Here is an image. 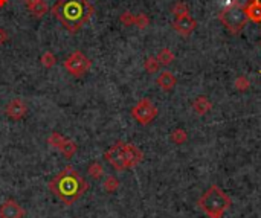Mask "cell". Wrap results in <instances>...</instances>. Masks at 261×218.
Listing matches in <instances>:
<instances>
[{"label": "cell", "mask_w": 261, "mask_h": 218, "mask_svg": "<svg viewBox=\"0 0 261 218\" xmlns=\"http://www.w3.org/2000/svg\"><path fill=\"white\" fill-rule=\"evenodd\" d=\"M50 12L66 31L75 34L92 19L95 8L87 0H57Z\"/></svg>", "instance_id": "6da1fadb"}, {"label": "cell", "mask_w": 261, "mask_h": 218, "mask_svg": "<svg viewBox=\"0 0 261 218\" xmlns=\"http://www.w3.org/2000/svg\"><path fill=\"white\" fill-rule=\"evenodd\" d=\"M49 189L58 200L67 206L77 203L89 189V183L83 178V175L71 165L64 167L54 178L49 181Z\"/></svg>", "instance_id": "7a4b0ae2"}, {"label": "cell", "mask_w": 261, "mask_h": 218, "mask_svg": "<svg viewBox=\"0 0 261 218\" xmlns=\"http://www.w3.org/2000/svg\"><path fill=\"white\" fill-rule=\"evenodd\" d=\"M104 159L109 162L116 171H126L137 167L144 159V153L136 145L118 140L104 153Z\"/></svg>", "instance_id": "3957f363"}, {"label": "cell", "mask_w": 261, "mask_h": 218, "mask_svg": "<svg viewBox=\"0 0 261 218\" xmlns=\"http://www.w3.org/2000/svg\"><path fill=\"white\" fill-rule=\"evenodd\" d=\"M199 208L210 218H221L231 208V198L221 188L213 185L200 197Z\"/></svg>", "instance_id": "277c9868"}, {"label": "cell", "mask_w": 261, "mask_h": 218, "mask_svg": "<svg viewBox=\"0 0 261 218\" xmlns=\"http://www.w3.org/2000/svg\"><path fill=\"white\" fill-rule=\"evenodd\" d=\"M220 20L232 34H238L243 28H245L248 19H246L243 8L237 6L235 3H229L220 12Z\"/></svg>", "instance_id": "5b68a950"}, {"label": "cell", "mask_w": 261, "mask_h": 218, "mask_svg": "<svg viewBox=\"0 0 261 218\" xmlns=\"http://www.w3.org/2000/svg\"><path fill=\"white\" fill-rule=\"evenodd\" d=\"M63 66L67 70L69 75H72L75 78H81L90 70L92 60L87 57L86 53H83L81 50H75L64 60Z\"/></svg>", "instance_id": "8992f818"}, {"label": "cell", "mask_w": 261, "mask_h": 218, "mask_svg": "<svg viewBox=\"0 0 261 218\" xmlns=\"http://www.w3.org/2000/svg\"><path fill=\"white\" fill-rule=\"evenodd\" d=\"M131 116L141 125H147V124L153 122L156 119V116H158V108H156V105L148 98H144L136 105H133Z\"/></svg>", "instance_id": "52a82bcc"}, {"label": "cell", "mask_w": 261, "mask_h": 218, "mask_svg": "<svg viewBox=\"0 0 261 218\" xmlns=\"http://www.w3.org/2000/svg\"><path fill=\"white\" fill-rule=\"evenodd\" d=\"M47 143L50 145V147H54L57 151H60L67 159H71L78 151V145L74 140L64 137L63 134H60L57 131H54L47 137Z\"/></svg>", "instance_id": "ba28073f"}, {"label": "cell", "mask_w": 261, "mask_h": 218, "mask_svg": "<svg viewBox=\"0 0 261 218\" xmlns=\"http://www.w3.org/2000/svg\"><path fill=\"white\" fill-rule=\"evenodd\" d=\"M28 113V105L22 101V99H12L6 104L5 107V115L12 119V121H20L26 116Z\"/></svg>", "instance_id": "9c48e42d"}, {"label": "cell", "mask_w": 261, "mask_h": 218, "mask_svg": "<svg viewBox=\"0 0 261 218\" xmlns=\"http://www.w3.org/2000/svg\"><path fill=\"white\" fill-rule=\"evenodd\" d=\"M25 214V209L15 200H6L0 205V218H23Z\"/></svg>", "instance_id": "30bf717a"}, {"label": "cell", "mask_w": 261, "mask_h": 218, "mask_svg": "<svg viewBox=\"0 0 261 218\" xmlns=\"http://www.w3.org/2000/svg\"><path fill=\"white\" fill-rule=\"evenodd\" d=\"M173 28H174V31H177L180 35L186 37V35H189V34H193V32H194V29L197 28V22L188 14V15L179 17V19L174 20Z\"/></svg>", "instance_id": "8fae6325"}, {"label": "cell", "mask_w": 261, "mask_h": 218, "mask_svg": "<svg viewBox=\"0 0 261 218\" xmlns=\"http://www.w3.org/2000/svg\"><path fill=\"white\" fill-rule=\"evenodd\" d=\"M25 6L36 19H42V17H44L49 11L44 0H25Z\"/></svg>", "instance_id": "7c38bea8"}, {"label": "cell", "mask_w": 261, "mask_h": 218, "mask_svg": "<svg viewBox=\"0 0 261 218\" xmlns=\"http://www.w3.org/2000/svg\"><path fill=\"white\" fill-rule=\"evenodd\" d=\"M245 15L246 19L254 22V23H261V2L260 0H254V2H249L245 8Z\"/></svg>", "instance_id": "4fadbf2b"}, {"label": "cell", "mask_w": 261, "mask_h": 218, "mask_svg": "<svg viewBox=\"0 0 261 218\" xmlns=\"http://www.w3.org/2000/svg\"><path fill=\"white\" fill-rule=\"evenodd\" d=\"M156 83H158V86L164 90V92H170V90H173L174 86H176L177 80H176V77L171 74V72L164 70L162 74L158 77V80H156Z\"/></svg>", "instance_id": "5bb4252c"}, {"label": "cell", "mask_w": 261, "mask_h": 218, "mask_svg": "<svg viewBox=\"0 0 261 218\" xmlns=\"http://www.w3.org/2000/svg\"><path fill=\"white\" fill-rule=\"evenodd\" d=\"M211 108H213V104H211V101L208 99L206 96H197V98L194 99V102H193V110H194L197 115H200V116H203V115H206V113H210Z\"/></svg>", "instance_id": "9a60e30c"}, {"label": "cell", "mask_w": 261, "mask_h": 218, "mask_svg": "<svg viewBox=\"0 0 261 218\" xmlns=\"http://www.w3.org/2000/svg\"><path fill=\"white\" fill-rule=\"evenodd\" d=\"M87 173H89V175L93 178V180H101L102 175H104V167H102V163L95 160L92 162L89 167H87Z\"/></svg>", "instance_id": "2e32d148"}, {"label": "cell", "mask_w": 261, "mask_h": 218, "mask_svg": "<svg viewBox=\"0 0 261 218\" xmlns=\"http://www.w3.org/2000/svg\"><path fill=\"white\" fill-rule=\"evenodd\" d=\"M156 58H158L161 66H170L174 61V53L168 47H164L158 55H156Z\"/></svg>", "instance_id": "e0dca14e"}, {"label": "cell", "mask_w": 261, "mask_h": 218, "mask_svg": "<svg viewBox=\"0 0 261 218\" xmlns=\"http://www.w3.org/2000/svg\"><path fill=\"white\" fill-rule=\"evenodd\" d=\"M40 63H42V66L44 67V69H52L55 64H57V57H55V53L54 52H50V50H47V52H44L43 55H42V58H40Z\"/></svg>", "instance_id": "ac0fdd59"}, {"label": "cell", "mask_w": 261, "mask_h": 218, "mask_svg": "<svg viewBox=\"0 0 261 218\" xmlns=\"http://www.w3.org/2000/svg\"><path fill=\"white\" fill-rule=\"evenodd\" d=\"M119 185H121V181L115 175H109V177H106V180H104V191L112 194V192L118 191Z\"/></svg>", "instance_id": "d6986e66"}, {"label": "cell", "mask_w": 261, "mask_h": 218, "mask_svg": "<svg viewBox=\"0 0 261 218\" xmlns=\"http://www.w3.org/2000/svg\"><path fill=\"white\" fill-rule=\"evenodd\" d=\"M186 139H188V134H186V131H185L183 129H177V130H174V131L171 133V142L176 143V145L185 143Z\"/></svg>", "instance_id": "ffe728a7"}, {"label": "cell", "mask_w": 261, "mask_h": 218, "mask_svg": "<svg viewBox=\"0 0 261 218\" xmlns=\"http://www.w3.org/2000/svg\"><path fill=\"white\" fill-rule=\"evenodd\" d=\"M144 67H145V70L148 72V74H156V72L161 69V63L158 61L156 57H148L144 63Z\"/></svg>", "instance_id": "44dd1931"}, {"label": "cell", "mask_w": 261, "mask_h": 218, "mask_svg": "<svg viewBox=\"0 0 261 218\" xmlns=\"http://www.w3.org/2000/svg\"><path fill=\"white\" fill-rule=\"evenodd\" d=\"M148 25H150L148 15H145V14H137V15H134V26H136L137 29H145Z\"/></svg>", "instance_id": "7402d4cb"}, {"label": "cell", "mask_w": 261, "mask_h": 218, "mask_svg": "<svg viewBox=\"0 0 261 218\" xmlns=\"http://www.w3.org/2000/svg\"><path fill=\"white\" fill-rule=\"evenodd\" d=\"M173 14H174V17H176V19H179V17H183V15L189 14V8L185 3L179 2V3H176V5L173 6Z\"/></svg>", "instance_id": "603a6c76"}, {"label": "cell", "mask_w": 261, "mask_h": 218, "mask_svg": "<svg viewBox=\"0 0 261 218\" xmlns=\"http://www.w3.org/2000/svg\"><path fill=\"white\" fill-rule=\"evenodd\" d=\"M119 22L123 23L124 26H134V15L130 11H126V12L121 14Z\"/></svg>", "instance_id": "cb8c5ba5"}, {"label": "cell", "mask_w": 261, "mask_h": 218, "mask_svg": "<svg viewBox=\"0 0 261 218\" xmlns=\"http://www.w3.org/2000/svg\"><path fill=\"white\" fill-rule=\"evenodd\" d=\"M249 86H251V83H249V80L246 77H238L235 80V88L240 90V92H245V90H248Z\"/></svg>", "instance_id": "d4e9b609"}, {"label": "cell", "mask_w": 261, "mask_h": 218, "mask_svg": "<svg viewBox=\"0 0 261 218\" xmlns=\"http://www.w3.org/2000/svg\"><path fill=\"white\" fill-rule=\"evenodd\" d=\"M8 39H9L8 32L3 28H0V44H5L8 42Z\"/></svg>", "instance_id": "484cf974"}, {"label": "cell", "mask_w": 261, "mask_h": 218, "mask_svg": "<svg viewBox=\"0 0 261 218\" xmlns=\"http://www.w3.org/2000/svg\"><path fill=\"white\" fill-rule=\"evenodd\" d=\"M8 3V0H0V6H5Z\"/></svg>", "instance_id": "4316f807"}, {"label": "cell", "mask_w": 261, "mask_h": 218, "mask_svg": "<svg viewBox=\"0 0 261 218\" xmlns=\"http://www.w3.org/2000/svg\"><path fill=\"white\" fill-rule=\"evenodd\" d=\"M249 2H254V0H249Z\"/></svg>", "instance_id": "83f0119b"}, {"label": "cell", "mask_w": 261, "mask_h": 218, "mask_svg": "<svg viewBox=\"0 0 261 218\" xmlns=\"http://www.w3.org/2000/svg\"><path fill=\"white\" fill-rule=\"evenodd\" d=\"M260 74H261V70H260Z\"/></svg>", "instance_id": "f1b7e54d"}, {"label": "cell", "mask_w": 261, "mask_h": 218, "mask_svg": "<svg viewBox=\"0 0 261 218\" xmlns=\"http://www.w3.org/2000/svg\"><path fill=\"white\" fill-rule=\"evenodd\" d=\"M260 46H261V43H260Z\"/></svg>", "instance_id": "f546056e"}]
</instances>
